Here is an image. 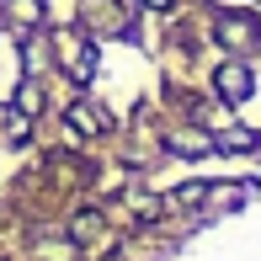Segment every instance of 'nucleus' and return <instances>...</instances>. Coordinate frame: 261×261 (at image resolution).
<instances>
[{
	"label": "nucleus",
	"instance_id": "1",
	"mask_svg": "<svg viewBox=\"0 0 261 261\" xmlns=\"http://www.w3.org/2000/svg\"><path fill=\"white\" fill-rule=\"evenodd\" d=\"M213 32H219V43H224V48H234V54L261 48V21L251 16V11H219Z\"/></svg>",
	"mask_w": 261,
	"mask_h": 261
},
{
	"label": "nucleus",
	"instance_id": "2",
	"mask_svg": "<svg viewBox=\"0 0 261 261\" xmlns=\"http://www.w3.org/2000/svg\"><path fill=\"white\" fill-rule=\"evenodd\" d=\"M213 86H219V96H224V101H251L256 80H251V69H245L240 59H224L219 75H213Z\"/></svg>",
	"mask_w": 261,
	"mask_h": 261
},
{
	"label": "nucleus",
	"instance_id": "3",
	"mask_svg": "<svg viewBox=\"0 0 261 261\" xmlns=\"http://www.w3.org/2000/svg\"><path fill=\"white\" fill-rule=\"evenodd\" d=\"M171 149H176V155H187V160H197V155H208V149H219V144L203 139L197 128H181V134H171Z\"/></svg>",
	"mask_w": 261,
	"mask_h": 261
},
{
	"label": "nucleus",
	"instance_id": "4",
	"mask_svg": "<svg viewBox=\"0 0 261 261\" xmlns=\"http://www.w3.org/2000/svg\"><path fill=\"white\" fill-rule=\"evenodd\" d=\"M69 128H80V134H101V128H107V112L80 101V107H69Z\"/></svg>",
	"mask_w": 261,
	"mask_h": 261
},
{
	"label": "nucleus",
	"instance_id": "5",
	"mask_svg": "<svg viewBox=\"0 0 261 261\" xmlns=\"http://www.w3.org/2000/svg\"><path fill=\"white\" fill-rule=\"evenodd\" d=\"M0 6H6V16H16L21 27H38V21H43V6H38V0H0Z\"/></svg>",
	"mask_w": 261,
	"mask_h": 261
},
{
	"label": "nucleus",
	"instance_id": "6",
	"mask_svg": "<svg viewBox=\"0 0 261 261\" xmlns=\"http://www.w3.org/2000/svg\"><path fill=\"white\" fill-rule=\"evenodd\" d=\"M213 144H219V149H256V144H261V139L251 134V128H224V134H219V139H213Z\"/></svg>",
	"mask_w": 261,
	"mask_h": 261
},
{
	"label": "nucleus",
	"instance_id": "7",
	"mask_svg": "<svg viewBox=\"0 0 261 261\" xmlns=\"http://www.w3.org/2000/svg\"><path fill=\"white\" fill-rule=\"evenodd\" d=\"M208 197V187L203 181H192V187H181V192H171V208H197Z\"/></svg>",
	"mask_w": 261,
	"mask_h": 261
},
{
	"label": "nucleus",
	"instance_id": "8",
	"mask_svg": "<svg viewBox=\"0 0 261 261\" xmlns=\"http://www.w3.org/2000/svg\"><path fill=\"white\" fill-rule=\"evenodd\" d=\"M16 107H21V112H43V86H38V80H27V86H21Z\"/></svg>",
	"mask_w": 261,
	"mask_h": 261
},
{
	"label": "nucleus",
	"instance_id": "9",
	"mask_svg": "<svg viewBox=\"0 0 261 261\" xmlns=\"http://www.w3.org/2000/svg\"><path fill=\"white\" fill-rule=\"evenodd\" d=\"M96 224H101V219H96V213H80V219H75V240H86V234H91V229H96Z\"/></svg>",
	"mask_w": 261,
	"mask_h": 261
},
{
	"label": "nucleus",
	"instance_id": "10",
	"mask_svg": "<svg viewBox=\"0 0 261 261\" xmlns=\"http://www.w3.org/2000/svg\"><path fill=\"white\" fill-rule=\"evenodd\" d=\"M144 6H149V11H171V0H144Z\"/></svg>",
	"mask_w": 261,
	"mask_h": 261
}]
</instances>
